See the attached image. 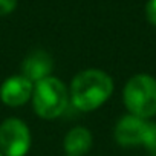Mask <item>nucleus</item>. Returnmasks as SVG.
I'll list each match as a JSON object with an SVG mask.
<instances>
[{"mask_svg":"<svg viewBox=\"0 0 156 156\" xmlns=\"http://www.w3.org/2000/svg\"><path fill=\"white\" fill-rule=\"evenodd\" d=\"M113 92V80L101 69L78 72L70 83L72 104L81 112H92L101 107Z\"/></svg>","mask_w":156,"mask_h":156,"instance_id":"nucleus-1","label":"nucleus"},{"mask_svg":"<svg viewBox=\"0 0 156 156\" xmlns=\"http://www.w3.org/2000/svg\"><path fill=\"white\" fill-rule=\"evenodd\" d=\"M124 106L130 115L148 119L156 115V80L151 75L138 73L124 86Z\"/></svg>","mask_w":156,"mask_h":156,"instance_id":"nucleus-2","label":"nucleus"},{"mask_svg":"<svg viewBox=\"0 0 156 156\" xmlns=\"http://www.w3.org/2000/svg\"><path fill=\"white\" fill-rule=\"evenodd\" d=\"M31 100L34 112L40 118L55 119L66 110L69 95L63 81H60L55 76H48L34 84Z\"/></svg>","mask_w":156,"mask_h":156,"instance_id":"nucleus-3","label":"nucleus"},{"mask_svg":"<svg viewBox=\"0 0 156 156\" xmlns=\"http://www.w3.org/2000/svg\"><path fill=\"white\" fill-rule=\"evenodd\" d=\"M31 147L29 127L19 118H8L0 124V153L3 156H25Z\"/></svg>","mask_w":156,"mask_h":156,"instance_id":"nucleus-4","label":"nucleus"},{"mask_svg":"<svg viewBox=\"0 0 156 156\" xmlns=\"http://www.w3.org/2000/svg\"><path fill=\"white\" fill-rule=\"evenodd\" d=\"M32 92L34 83H31L23 75H14L5 80L0 86V100L9 107H19L31 100Z\"/></svg>","mask_w":156,"mask_h":156,"instance_id":"nucleus-5","label":"nucleus"},{"mask_svg":"<svg viewBox=\"0 0 156 156\" xmlns=\"http://www.w3.org/2000/svg\"><path fill=\"white\" fill-rule=\"evenodd\" d=\"M147 121L135 115L122 116L115 126V139L122 147H136L142 145Z\"/></svg>","mask_w":156,"mask_h":156,"instance_id":"nucleus-6","label":"nucleus"},{"mask_svg":"<svg viewBox=\"0 0 156 156\" xmlns=\"http://www.w3.org/2000/svg\"><path fill=\"white\" fill-rule=\"evenodd\" d=\"M52 69H54L52 57L43 49L32 51L31 54L26 55V58L22 63V75L34 84L51 76Z\"/></svg>","mask_w":156,"mask_h":156,"instance_id":"nucleus-7","label":"nucleus"},{"mask_svg":"<svg viewBox=\"0 0 156 156\" xmlns=\"http://www.w3.org/2000/svg\"><path fill=\"white\" fill-rule=\"evenodd\" d=\"M92 133L86 127H73L64 136V151L67 156H83L92 147Z\"/></svg>","mask_w":156,"mask_h":156,"instance_id":"nucleus-8","label":"nucleus"},{"mask_svg":"<svg viewBox=\"0 0 156 156\" xmlns=\"http://www.w3.org/2000/svg\"><path fill=\"white\" fill-rule=\"evenodd\" d=\"M142 145H144L153 156H156V122L147 121Z\"/></svg>","mask_w":156,"mask_h":156,"instance_id":"nucleus-9","label":"nucleus"},{"mask_svg":"<svg viewBox=\"0 0 156 156\" xmlns=\"http://www.w3.org/2000/svg\"><path fill=\"white\" fill-rule=\"evenodd\" d=\"M145 17L147 20L156 26V0H148L145 5Z\"/></svg>","mask_w":156,"mask_h":156,"instance_id":"nucleus-10","label":"nucleus"},{"mask_svg":"<svg viewBox=\"0 0 156 156\" xmlns=\"http://www.w3.org/2000/svg\"><path fill=\"white\" fill-rule=\"evenodd\" d=\"M17 6V0H0V16L11 14Z\"/></svg>","mask_w":156,"mask_h":156,"instance_id":"nucleus-11","label":"nucleus"},{"mask_svg":"<svg viewBox=\"0 0 156 156\" xmlns=\"http://www.w3.org/2000/svg\"><path fill=\"white\" fill-rule=\"evenodd\" d=\"M0 156H3V154H2V153H0Z\"/></svg>","mask_w":156,"mask_h":156,"instance_id":"nucleus-12","label":"nucleus"}]
</instances>
